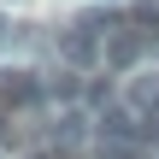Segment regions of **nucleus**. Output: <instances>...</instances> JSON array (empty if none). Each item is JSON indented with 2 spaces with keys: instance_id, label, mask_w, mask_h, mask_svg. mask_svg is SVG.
<instances>
[{
  "instance_id": "obj_1",
  "label": "nucleus",
  "mask_w": 159,
  "mask_h": 159,
  "mask_svg": "<svg viewBox=\"0 0 159 159\" xmlns=\"http://www.w3.org/2000/svg\"><path fill=\"white\" fill-rule=\"evenodd\" d=\"M59 59H65L71 71H89V65H100V59H106V35H100V30H89V24L77 18V24L59 35Z\"/></svg>"
},
{
  "instance_id": "obj_2",
  "label": "nucleus",
  "mask_w": 159,
  "mask_h": 159,
  "mask_svg": "<svg viewBox=\"0 0 159 159\" xmlns=\"http://www.w3.org/2000/svg\"><path fill=\"white\" fill-rule=\"evenodd\" d=\"M118 100H124V106H130V112L142 118V130H148V118L159 112V71H153V65H142V71H130V83L118 89Z\"/></svg>"
},
{
  "instance_id": "obj_3",
  "label": "nucleus",
  "mask_w": 159,
  "mask_h": 159,
  "mask_svg": "<svg viewBox=\"0 0 159 159\" xmlns=\"http://www.w3.org/2000/svg\"><path fill=\"white\" fill-rule=\"evenodd\" d=\"M30 100H41V77H35V71L6 65V71H0V106H6V112H18V106H30Z\"/></svg>"
},
{
  "instance_id": "obj_4",
  "label": "nucleus",
  "mask_w": 159,
  "mask_h": 159,
  "mask_svg": "<svg viewBox=\"0 0 159 159\" xmlns=\"http://www.w3.org/2000/svg\"><path fill=\"white\" fill-rule=\"evenodd\" d=\"M142 41H148V30H136V24L112 30V35H106V65H112V71L136 65V59H142Z\"/></svg>"
},
{
  "instance_id": "obj_5",
  "label": "nucleus",
  "mask_w": 159,
  "mask_h": 159,
  "mask_svg": "<svg viewBox=\"0 0 159 159\" xmlns=\"http://www.w3.org/2000/svg\"><path fill=\"white\" fill-rule=\"evenodd\" d=\"M30 159H65V148H41V153H30Z\"/></svg>"
},
{
  "instance_id": "obj_6",
  "label": "nucleus",
  "mask_w": 159,
  "mask_h": 159,
  "mask_svg": "<svg viewBox=\"0 0 159 159\" xmlns=\"http://www.w3.org/2000/svg\"><path fill=\"white\" fill-rule=\"evenodd\" d=\"M148 130H153V136H159V112H153V118H148Z\"/></svg>"
},
{
  "instance_id": "obj_7",
  "label": "nucleus",
  "mask_w": 159,
  "mask_h": 159,
  "mask_svg": "<svg viewBox=\"0 0 159 159\" xmlns=\"http://www.w3.org/2000/svg\"><path fill=\"white\" fill-rule=\"evenodd\" d=\"M0 41H6V12H0Z\"/></svg>"
},
{
  "instance_id": "obj_8",
  "label": "nucleus",
  "mask_w": 159,
  "mask_h": 159,
  "mask_svg": "<svg viewBox=\"0 0 159 159\" xmlns=\"http://www.w3.org/2000/svg\"><path fill=\"white\" fill-rule=\"evenodd\" d=\"M0 6H12V0H0Z\"/></svg>"
},
{
  "instance_id": "obj_9",
  "label": "nucleus",
  "mask_w": 159,
  "mask_h": 159,
  "mask_svg": "<svg viewBox=\"0 0 159 159\" xmlns=\"http://www.w3.org/2000/svg\"><path fill=\"white\" fill-rule=\"evenodd\" d=\"M106 6H112V0H106Z\"/></svg>"
}]
</instances>
